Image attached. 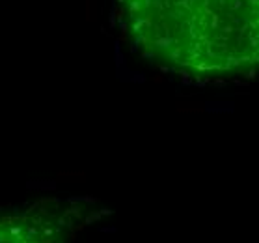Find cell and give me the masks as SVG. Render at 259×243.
<instances>
[{
    "label": "cell",
    "instance_id": "6da1fadb",
    "mask_svg": "<svg viewBox=\"0 0 259 243\" xmlns=\"http://www.w3.org/2000/svg\"><path fill=\"white\" fill-rule=\"evenodd\" d=\"M134 47L183 71H259V0H120Z\"/></svg>",
    "mask_w": 259,
    "mask_h": 243
}]
</instances>
